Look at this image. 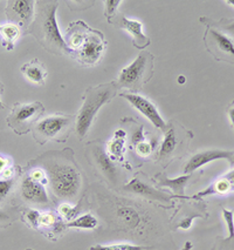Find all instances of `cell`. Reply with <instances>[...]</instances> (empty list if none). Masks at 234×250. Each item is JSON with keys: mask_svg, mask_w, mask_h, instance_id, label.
<instances>
[{"mask_svg": "<svg viewBox=\"0 0 234 250\" xmlns=\"http://www.w3.org/2000/svg\"><path fill=\"white\" fill-rule=\"evenodd\" d=\"M39 164L51 183L52 191L57 199L73 201L82 188V173L75 164L73 152H48L33 161Z\"/></svg>", "mask_w": 234, "mask_h": 250, "instance_id": "6da1fadb", "label": "cell"}, {"mask_svg": "<svg viewBox=\"0 0 234 250\" xmlns=\"http://www.w3.org/2000/svg\"><path fill=\"white\" fill-rule=\"evenodd\" d=\"M57 7L59 1L55 0L36 1V17L31 26L30 34H33L36 42L52 54L74 55V52L66 45L65 39L59 30L56 21Z\"/></svg>", "mask_w": 234, "mask_h": 250, "instance_id": "7a4b0ae2", "label": "cell"}, {"mask_svg": "<svg viewBox=\"0 0 234 250\" xmlns=\"http://www.w3.org/2000/svg\"><path fill=\"white\" fill-rule=\"evenodd\" d=\"M117 83L111 81L109 83L90 87L85 93L83 104L75 118V130L80 140L86 138L94 122L100 108L110 103L117 94Z\"/></svg>", "mask_w": 234, "mask_h": 250, "instance_id": "3957f363", "label": "cell"}, {"mask_svg": "<svg viewBox=\"0 0 234 250\" xmlns=\"http://www.w3.org/2000/svg\"><path fill=\"white\" fill-rule=\"evenodd\" d=\"M155 57L150 52L143 51L129 66L121 71L117 86L135 92L143 88L154 75Z\"/></svg>", "mask_w": 234, "mask_h": 250, "instance_id": "277c9868", "label": "cell"}, {"mask_svg": "<svg viewBox=\"0 0 234 250\" xmlns=\"http://www.w3.org/2000/svg\"><path fill=\"white\" fill-rule=\"evenodd\" d=\"M76 116L74 115H53L41 119L32 128L33 138L39 145H45L48 141H67L72 129V124Z\"/></svg>", "mask_w": 234, "mask_h": 250, "instance_id": "5b68a950", "label": "cell"}, {"mask_svg": "<svg viewBox=\"0 0 234 250\" xmlns=\"http://www.w3.org/2000/svg\"><path fill=\"white\" fill-rule=\"evenodd\" d=\"M43 113L45 106L39 101L30 104L16 103L6 118L7 126L18 135H25L31 132Z\"/></svg>", "mask_w": 234, "mask_h": 250, "instance_id": "8992f818", "label": "cell"}, {"mask_svg": "<svg viewBox=\"0 0 234 250\" xmlns=\"http://www.w3.org/2000/svg\"><path fill=\"white\" fill-rule=\"evenodd\" d=\"M36 1L33 0H8L5 16L10 24L17 25L21 34H30L31 26L36 17Z\"/></svg>", "mask_w": 234, "mask_h": 250, "instance_id": "52a82bcc", "label": "cell"}, {"mask_svg": "<svg viewBox=\"0 0 234 250\" xmlns=\"http://www.w3.org/2000/svg\"><path fill=\"white\" fill-rule=\"evenodd\" d=\"M204 42L210 53L216 60H225L234 63V40L212 26L207 25Z\"/></svg>", "mask_w": 234, "mask_h": 250, "instance_id": "ba28073f", "label": "cell"}, {"mask_svg": "<svg viewBox=\"0 0 234 250\" xmlns=\"http://www.w3.org/2000/svg\"><path fill=\"white\" fill-rule=\"evenodd\" d=\"M106 47V40L102 32L90 30L82 46L75 51L74 57L85 65H94L100 60Z\"/></svg>", "mask_w": 234, "mask_h": 250, "instance_id": "9c48e42d", "label": "cell"}, {"mask_svg": "<svg viewBox=\"0 0 234 250\" xmlns=\"http://www.w3.org/2000/svg\"><path fill=\"white\" fill-rule=\"evenodd\" d=\"M120 97L126 99L134 108H136L141 114L145 116L156 128L161 130L166 129L167 125L164 121V119L162 118L157 107L149 99L144 98L142 95L137 94V93H122V94H120Z\"/></svg>", "mask_w": 234, "mask_h": 250, "instance_id": "30bf717a", "label": "cell"}, {"mask_svg": "<svg viewBox=\"0 0 234 250\" xmlns=\"http://www.w3.org/2000/svg\"><path fill=\"white\" fill-rule=\"evenodd\" d=\"M20 196L25 202L33 205H48L51 201L45 186L32 180L28 175L20 183Z\"/></svg>", "mask_w": 234, "mask_h": 250, "instance_id": "8fae6325", "label": "cell"}, {"mask_svg": "<svg viewBox=\"0 0 234 250\" xmlns=\"http://www.w3.org/2000/svg\"><path fill=\"white\" fill-rule=\"evenodd\" d=\"M234 155V152H230V150H220V149H211V150H204V152H199L192 156L191 159L187 161L185 165L184 173L185 174H192L199 168L204 167L205 165L210 164V162L216 161V160H228L231 161L232 156Z\"/></svg>", "mask_w": 234, "mask_h": 250, "instance_id": "7c38bea8", "label": "cell"}, {"mask_svg": "<svg viewBox=\"0 0 234 250\" xmlns=\"http://www.w3.org/2000/svg\"><path fill=\"white\" fill-rule=\"evenodd\" d=\"M123 189L129 191V193L137 194V195L145 197V199L155 200V201L164 202V203L169 202L170 199L172 197L171 195H169V194L156 189V188L152 187V186L143 182L142 180L138 179V177H134L131 181L126 183V185L123 187Z\"/></svg>", "mask_w": 234, "mask_h": 250, "instance_id": "4fadbf2b", "label": "cell"}, {"mask_svg": "<svg viewBox=\"0 0 234 250\" xmlns=\"http://www.w3.org/2000/svg\"><path fill=\"white\" fill-rule=\"evenodd\" d=\"M92 159H94L95 164H96L101 173L106 176V179L112 185H116L117 183V168L115 166L112 160L109 156V154H107L105 146L99 144L97 146L92 148L91 152Z\"/></svg>", "mask_w": 234, "mask_h": 250, "instance_id": "5bb4252c", "label": "cell"}, {"mask_svg": "<svg viewBox=\"0 0 234 250\" xmlns=\"http://www.w3.org/2000/svg\"><path fill=\"white\" fill-rule=\"evenodd\" d=\"M116 24L121 28H123L124 31L128 32L136 48L144 49L151 43L149 38L143 33V24L141 21H138V20H132L126 18V17H120L117 19Z\"/></svg>", "mask_w": 234, "mask_h": 250, "instance_id": "9a60e30c", "label": "cell"}, {"mask_svg": "<svg viewBox=\"0 0 234 250\" xmlns=\"http://www.w3.org/2000/svg\"><path fill=\"white\" fill-rule=\"evenodd\" d=\"M90 30L91 28L85 21H81V20L69 24L67 33L63 37L66 45L75 53V51H77L82 46V43L85 42Z\"/></svg>", "mask_w": 234, "mask_h": 250, "instance_id": "2e32d148", "label": "cell"}, {"mask_svg": "<svg viewBox=\"0 0 234 250\" xmlns=\"http://www.w3.org/2000/svg\"><path fill=\"white\" fill-rule=\"evenodd\" d=\"M156 182L161 186V187H167L170 188L173 193H175L176 197H180V199H187L185 194V187L187 186L190 180H191V175L185 174V175L178 176L176 179H170V177L165 176V174H157L154 177Z\"/></svg>", "mask_w": 234, "mask_h": 250, "instance_id": "e0dca14e", "label": "cell"}, {"mask_svg": "<svg viewBox=\"0 0 234 250\" xmlns=\"http://www.w3.org/2000/svg\"><path fill=\"white\" fill-rule=\"evenodd\" d=\"M21 72L26 77V79L32 83H36V85H43L48 74L45 65L36 58L30 62L25 63L21 67Z\"/></svg>", "mask_w": 234, "mask_h": 250, "instance_id": "ac0fdd59", "label": "cell"}, {"mask_svg": "<svg viewBox=\"0 0 234 250\" xmlns=\"http://www.w3.org/2000/svg\"><path fill=\"white\" fill-rule=\"evenodd\" d=\"M178 145L179 142L176 128L173 127V122H170L166 126V129L164 130V140L162 142L160 152H158V159L165 160L170 158L177 149Z\"/></svg>", "mask_w": 234, "mask_h": 250, "instance_id": "d6986e66", "label": "cell"}, {"mask_svg": "<svg viewBox=\"0 0 234 250\" xmlns=\"http://www.w3.org/2000/svg\"><path fill=\"white\" fill-rule=\"evenodd\" d=\"M222 217L226 222L228 229V237L216 242L213 250H234V214L232 210L222 209Z\"/></svg>", "mask_w": 234, "mask_h": 250, "instance_id": "ffe728a7", "label": "cell"}, {"mask_svg": "<svg viewBox=\"0 0 234 250\" xmlns=\"http://www.w3.org/2000/svg\"><path fill=\"white\" fill-rule=\"evenodd\" d=\"M21 34V30L14 24L0 25V37L2 39V46L7 49V51H12L16 45V42Z\"/></svg>", "mask_w": 234, "mask_h": 250, "instance_id": "44dd1931", "label": "cell"}, {"mask_svg": "<svg viewBox=\"0 0 234 250\" xmlns=\"http://www.w3.org/2000/svg\"><path fill=\"white\" fill-rule=\"evenodd\" d=\"M117 216L130 229H135L140 226L141 216L134 208L122 207L117 210Z\"/></svg>", "mask_w": 234, "mask_h": 250, "instance_id": "7402d4cb", "label": "cell"}, {"mask_svg": "<svg viewBox=\"0 0 234 250\" xmlns=\"http://www.w3.org/2000/svg\"><path fill=\"white\" fill-rule=\"evenodd\" d=\"M99 225V221L92 214H85L76 219L66 222L65 226L67 228H76V229H95Z\"/></svg>", "mask_w": 234, "mask_h": 250, "instance_id": "603a6c76", "label": "cell"}, {"mask_svg": "<svg viewBox=\"0 0 234 250\" xmlns=\"http://www.w3.org/2000/svg\"><path fill=\"white\" fill-rule=\"evenodd\" d=\"M124 142H126V133L123 130H118L115 134V138L108 144L109 156H114L115 159L122 160L124 153Z\"/></svg>", "mask_w": 234, "mask_h": 250, "instance_id": "cb8c5ba5", "label": "cell"}, {"mask_svg": "<svg viewBox=\"0 0 234 250\" xmlns=\"http://www.w3.org/2000/svg\"><path fill=\"white\" fill-rule=\"evenodd\" d=\"M151 247L136 246L131 243H117V244H97L90 247L89 250H149Z\"/></svg>", "mask_w": 234, "mask_h": 250, "instance_id": "d4e9b609", "label": "cell"}, {"mask_svg": "<svg viewBox=\"0 0 234 250\" xmlns=\"http://www.w3.org/2000/svg\"><path fill=\"white\" fill-rule=\"evenodd\" d=\"M79 213H80V202H79V205L75 206V207L71 206L67 202L61 203V206L59 207L60 216H61L63 220L67 221V222H69V221H72L74 219H76Z\"/></svg>", "mask_w": 234, "mask_h": 250, "instance_id": "484cf974", "label": "cell"}, {"mask_svg": "<svg viewBox=\"0 0 234 250\" xmlns=\"http://www.w3.org/2000/svg\"><path fill=\"white\" fill-rule=\"evenodd\" d=\"M40 216H41V214L34 209H27V210L22 211V221L33 229H37V227H39Z\"/></svg>", "mask_w": 234, "mask_h": 250, "instance_id": "4316f807", "label": "cell"}, {"mask_svg": "<svg viewBox=\"0 0 234 250\" xmlns=\"http://www.w3.org/2000/svg\"><path fill=\"white\" fill-rule=\"evenodd\" d=\"M14 183H16V179L14 177H2L0 180V202L4 201L6 197L10 195L12 191Z\"/></svg>", "mask_w": 234, "mask_h": 250, "instance_id": "83f0119b", "label": "cell"}, {"mask_svg": "<svg viewBox=\"0 0 234 250\" xmlns=\"http://www.w3.org/2000/svg\"><path fill=\"white\" fill-rule=\"evenodd\" d=\"M121 2H122L121 0H106L105 1V16L110 24H112V18L117 17L116 13Z\"/></svg>", "mask_w": 234, "mask_h": 250, "instance_id": "f1b7e54d", "label": "cell"}, {"mask_svg": "<svg viewBox=\"0 0 234 250\" xmlns=\"http://www.w3.org/2000/svg\"><path fill=\"white\" fill-rule=\"evenodd\" d=\"M136 152L141 156H148L154 152V146L151 144H149V142L143 141L141 144L136 145Z\"/></svg>", "mask_w": 234, "mask_h": 250, "instance_id": "f546056e", "label": "cell"}, {"mask_svg": "<svg viewBox=\"0 0 234 250\" xmlns=\"http://www.w3.org/2000/svg\"><path fill=\"white\" fill-rule=\"evenodd\" d=\"M131 140H132V144H134L135 146L144 141V132H143L142 126L138 127L137 129L134 130V133H132V135H131Z\"/></svg>", "mask_w": 234, "mask_h": 250, "instance_id": "4dcf8cb0", "label": "cell"}, {"mask_svg": "<svg viewBox=\"0 0 234 250\" xmlns=\"http://www.w3.org/2000/svg\"><path fill=\"white\" fill-rule=\"evenodd\" d=\"M12 223V220L8 215L0 209V228H6Z\"/></svg>", "mask_w": 234, "mask_h": 250, "instance_id": "1f68e13d", "label": "cell"}, {"mask_svg": "<svg viewBox=\"0 0 234 250\" xmlns=\"http://www.w3.org/2000/svg\"><path fill=\"white\" fill-rule=\"evenodd\" d=\"M11 166H10V160L7 158H4V156L0 155V175L2 176V174L5 173V170L8 169Z\"/></svg>", "mask_w": 234, "mask_h": 250, "instance_id": "d6a6232c", "label": "cell"}, {"mask_svg": "<svg viewBox=\"0 0 234 250\" xmlns=\"http://www.w3.org/2000/svg\"><path fill=\"white\" fill-rule=\"evenodd\" d=\"M192 221H193V217H187V219H184L177 226V228L178 229H184V230H187V229H190V227L192 226Z\"/></svg>", "mask_w": 234, "mask_h": 250, "instance_id": "836d02e7", "label": "cell"}, {"mask_svg": "<svg viewBox=\"0 0 234 250\" xmlns=\"http://www.w3.org/2000/svg\"><path fill=\"white\" fill-rule=\"evenodd\" d=\"M227 114H228V118H230L231 124H232V126L234 128V101L230 104V107L227 108Z\"/></svg>", "mask_w": 234, "mask_h": 250, "instance_id": "e575fe53", "label": "cell"}, {"mask_svg": "<svg viewBox=\"0 0 234 250\" xmlns=\"http://www.w3.org/2000/svg\"><path fill=\"white\" fill-rule=\"evenodd\" d=\"M192 248H193L192 242H190V241H186V242H185V244L183 246V248H181V250H192Z\"/></svg>", "mask_w": 234, "mask_h": 250, "instance_id": "d590c367", "label": "cell"}, {"mask_svg": "<svg viewBox=\"0 0 234 250\" xmlns=\"http://www.w3.org/2000/svg\"><path fill=\"white\" fill-rule=\"evenodd\" d=\"M225 27H226L227 30H230V31H233V32H234V21L230 22V24H228V25H225Z\"/></svg>", "mask_w": 234, "mask_h": 250, "instance_id": "8d00e7d4", "label": "cell"}, {"mask_svg": "<svg viewBox=\"0 0 234 250\" xmlns=\"http://www.w3.org/2000/svg\"><path fill=\"white\" fill-rule=\"evenodd\" d=\"M178 83H185V77H181V75H180V77L178 78Z\"/></svg>", "mask_w": 234, "mask_h": 250, "instance_id": "74e56055", "label": "cell"}, {"mask_svg": "<svg viewBox=\"0 0 234 250\" xmlns=\"http://www.w3.org/2000/svg\"><path fill=\"white\" fill-rule=\"evenodd\" d=\"M4 91H5V87L1 83H0V94H1V93H4Z\"/></svg>", "mask_w": 234, "mask_h": 250, "instance_id": "f35d334b", "label": "cell"}, {"mask_svg": "<svg viewBox=\"0 0 234 250\" xmlns=\"http://www.w3.org/2000/svg\"><path fill=\"white\" fill-rule=\"evenodd\" d=\"M5 108V104H2V101L0 100V109H4Z\"/></svg>", "mask_w": 234, "mask_h": 250, "instance_id": "ab89813d", "label": "cell"}, {"mask_svg": "<svg viewBox=\"0 0 234 250\" xmlns=\"http://www.w3.org/2000/svg\"><path fill=\"white\" fill-rule=\"evenodd\" d=\"M231 165L234 166V155L232 156V159H231Z\"/></svg>", "mask_w": 234, "mask_h": 250, "instance_id": "60d3db41", "label": "cell"}, {"mask_svg": "<svg viewBox=\"0 0 234 250\" xmlns=\"http://www.w3.org/2000/svg\"><path fill=\"white\" fill-rule=\"evenodd\" d=\"M26 250H32V249H26Z\"/></svg>", "mask_w": 234, "mask_h": 250, "instance_id": "b9f144b4", "label": "cell"}]
</instances>
